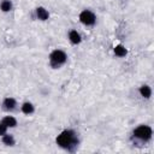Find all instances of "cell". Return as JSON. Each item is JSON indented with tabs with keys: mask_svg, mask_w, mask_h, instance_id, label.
Listing matches in <instances>:
<instances>
[{
	"mask_svg": "<svg viewBox=\"0 0 154 154\" xmlns=\"http://www.w3.org/2000/svg\"><path fill=\"white\" fill-rule=\"evenodd\" d=\"M20 111H22V113H24V114H26V116H30V114H32V113L35 112V106H34L32 102L25 101V102L22 103Z\"/></svg>",
	"mask_w": 154,
	"mask_h": 154,
	"instance_id": "8",
	"label": "cell"
},
{
	"mask_svg": "<svg viewBox=\"0 0 154 154\" xmlns=\"http://www.w3.org/2000/svg\"><path fill=\"white\" fill-rule=\"evenodd\" d=\"M55 142L60 148H63L67 152H73L78 147L79 140H78L76 131H73L71 129H65L57 136Z\"/></svg>",
	"mask_w": 154,
	"mask_h": 154,
	"instance_id": "1",
	"label": "cell"
},
{
	"mask_svg": "<svg viewBox=\"0 0 154 154\" xmlns=\"http://www.w3.org/2000/svg\"><path fill=\"white\" fill-rule=\"evenodd\" d=\"M132 135H134L135 138H137L142 142H148V141H150V138L153 136V129L149 125L141 124V125H138L137 128L134 129Z\"/></svg>",
	"mask_w": 154,
	"mask_h": 154,
	"instance_id": "3",
	"label": "cell"
},
{
	"mask_svg": "<svg viewBox=\"0 0 154 154\" xmlns=\"http://www.w3.org/2000/svg\"><path fill=\"white\" fill-rule=\"evenodd\" d=\"M113 52H114V54H116L117 57H119V58H123V57H125V55L128 54V49H126L125 46H123V45H116L114 48H113Z\"/></svg>",
	"mask_w": 154,
	"mask_h": 154,
	"instance_id": "11",
	"label": "cell"
},
{
	"mask_svg": "<svg viewBox=\"0 0 154 154\" xmlns=\"http://www.w3.org/2000/svg\"><path fill=\"white\" fill-rule=\"evenodd\" d=\"M1 141H2V143H4L5 146H8V147H13V146L16 144L14 137H13L11 134H7V132L1 136Z\"/></svg>",
	"mask_w": 154,
	"mask_h": 154,
	"instance_id": "10",
	"label": "cell"
},
{
	"mask_svg": "<svg viewBox=\"0 0 154 154\" xmlns=\"http://www.w3.org/2000/svg\"><path fill=\"white\" fill-rule=\"evenodd\" d=\"M48 58H49V65L53 69H59L67 61V54L63 49L52 51Z\"/></svg>",
	"mask_w": 154,
	"mask_h": 154,
	"instance_id": "2",
	"label": "cell"
},
{
	"mask_svg": "<svg viewBox=\"0 0 154 154\" xmlns=\"http://www.w3.org/2000/svg\"><path fill=\"white\" fill-rule=\"evenodd\" d=\"M12 8H13V4H12V1L11 0H2L1 1V4H0V10L2 11V12H10V11H12Z\"/></svg>",
	"mask_w": 154,
	"mask_h": 154,
	"instance_id": "13",
	"label": "cell"
},
{
	"mask_svg": "<svg viewBox=\"0 0 154 154\" xmlns=\"http://www.w3.org/2000/svg\"><path fill=\"white\" fill-rule=\"evenodd\" d=\"M138 93L143 99H150L152 96V88L148 84H143L138 88Z\"/></svg>",
	"mask_w": 154,
	"mask_h": 154,
	"instance_id": "9",
	"label": "cell"
},
{
	"mask_svg": "<svg viewBox=\"0 0 154 154\" xmlns=\"http://www.w3.org/2000/svg\"><path fill=\"white\" fill-rule=\"evenodd\" d=\"M7 126L2 123V122H0V136H2V135H5L6 132H7Z\"/></svg>",
	"mask_w": 154,
	"mask_h": 154,
	"instance_id": "14",
	"label": "cell"
},
{
	"mask_svg": "<svg viewBox=\"0 0 154 154\" xmlns=\"http://www.w3.org/2000/svg\"><path fill=\"white\" fill-rule=\"evenodd\" d=\"M69 41L72 45H79L82 42V36L77 30L72 29V30L69 31Z\"/></svg>",
	"mask_w": 154,
	"mask_h": 154,
	"instance_id": "7",
	"label": "cell"
},
{
	"mask_svg": "<svg viewBox=\"0 0 154 154\" xmlns=\"http://www.w3.org/2000/svg\"><path fill=\"white\" fill-rule=\"evenodd\" d=\"M35 13H36V18H37L38 20L45 22V20H48V19H49V12H48L43 6L36 7Z\"/></svg>",
	"mask_w": 154,
	"mask_h": 154,
	"instance_id": "6",
	"label": "cell"
},
{
	"mask_svg": "<svg viewBox=\"0 0 154 154\" xmlns=\"http://www.w3.org/2000/svg\"><path fill=\"white\" fill-rule=\"evenodd\" d=\"M79 22L85 26H94L96 23V16L90 10H83L78 16Z\"/></svg>",
	"mask_w": 154,
	"mask_h": 154,
	"instance_id": "4",
	"label": "cell"
},
{
	"mask_svg": "<svg viewBox=\"0 0 154 154\" xmlns=\"http://www.w3.org/2000/svg\"><path fill=\"white\" fill-rule=\"evenodd\" d=\"M1 122H2L7 128H11V129L17 126V119H16L14 117H12V116H6V117H4Z\"/></svg>",
	"mask_w": 154,
	"mask_h": 154,
	"instance_id": "12",
	"label": "cell"
},
{
	"mask_svg": "<svg viewBox=\"0 0 154 154\" xmlns=\"http://www.w3.org/2000/svg\"><path fill=\"white\" fill-rule=\"evenodd\" d=\"M16 107H17V101H16L14 97L7 96V97H5V99L2 100V108H4L5 111L12 112V111L16 109Z\"/></svg>",
	"mask_w": 154,
	"mask_h": 154,
	"instance_id": "5",
	"label": "cell"
}]
</instances>
